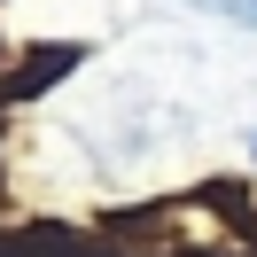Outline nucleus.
I'll return each instance as SVG.
<instances>
[{
	"label": "nucleus",
	"instance_id": "obj_1",
	"mask_svg": "<svg viewBox=\"0 0 257 257\" xmlns=\"http://www.w3.org/2000/svg\"><path fill=\"white\" fill-rule=\"evenodd\" d=\"M249 148H257V133H249Z\"/></svg>",
	"mask_w": 257,
	"mask_h": 257
}]
</instances>
